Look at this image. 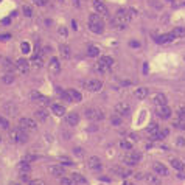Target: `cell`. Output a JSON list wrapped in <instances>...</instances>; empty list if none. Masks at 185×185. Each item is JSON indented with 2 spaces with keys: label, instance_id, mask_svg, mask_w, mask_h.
<instances>
[{
  "label": "cell",
  "instance_id": "6da1fadb",
  "mask_svg": "<svg viewBox=\"0 0 185 185\" xmlns=\"http://www.w3.org/2000/svg\"><path fill=\"white\" fill-rule=\"evenodd\" d=\"M131 19H132V16H131V13L128 10H118L115 17L112 19V27L117 28V30H123L131 22Z\"/></svg>",
  "mask_w": 185,
  "mask_h": 185
},
{
  "label": "cell",
  "instance_id": "7a4b0ae2",
  "mask_svg": "<svg viewBox=\"0 0 185 185\" xmlns=\"http://www.w3.org/2000/svg\"><path fill=\"white\" fill-rule=\"evenodd\" d=\"M89 28L92 33H103L104 30V22L98 14H90L89 16Z\"/></svg>",
  "mask_w": 185,
  "mask_h": 185
},
{
  "label": "cell",
  "instance_id": "3957f363",
  "mask_svg": "<svg viewBox=\"0 0 185 185\" xmlns=\"http://www.w3.org/2000/svg\"><path fill=\"white\" fill-rule=\"evenodd\" d=\"M11 137H13V140L17 142V143H25V142L28 140V134H27L22 128L14 129V131L11 132Z\"/></svg>",
  "mask_w": 185,
  "mask_h": 185
},
{
  "label": "cell",
  "instance_id": "277c9868",
  "mask_svg": "<svg viewBox=\"0 0 185 185\" xmlns=\"http://www.w3.org/2000/svg\"><path fill=\"white\" fill-rule=\"evenodd\" d=\"M19 125H20V128H22L24 131H34V129L37 128L36 121H34L33 118H28V117H24V118H20Z\"/></svg>",
  "mask_w": 185,
  "mask_h": 185
},
{
  "label": "cell",
  "instance_id": "5b68a950",
  "mask_svg": "<svg viewBox=\"0 0 185 185\" xmlns=\"http://www.w3.org/2000/svg\"><path fill=\"white\" fill-rule=\"evenodd\" d=\"M84 87H86L89 92H98V90H101L103 82H101L100 79H89V81L84 84Z\"/></svg>",
  "mask_w": 185,
  "mask_h": 185
},
{
  "label": "cell",
  "instance_id": "8992f818",
  "mask_svg": "<svg viewBox=\"0 0 185 185\" xmlns=\"http://www.w3.org/2000/svg\"><path fill=\"white\" fill-rule=\"evenodd\" d=\"M86 117L89 120H94V121H98V120L104 118V115H103V112L100 109H87L86 111Z\"/></svg>",
  "mask_w": 185,
  "mask_h": 185
},
{
  "label": "cell",
  "instance_id": "52a82bcc",
  "mask_svg": "<svg viewBox=\"0 0 185 185\" xmlns=\"http://www.w3.org/2000/svg\"><path fill=\"white\" fill-rule=\"evenodd\" d=\"M140 159H142V154H139V152H129V154H126L125 157H123V160H125V163H128L129 166H132V165H135L137 162H140Z\"/></svg>",
  "mask_w": 185,
  "mask_h": 185
},
{
  "label": "cell",
  "instance_id": "ba28073f",
  "mask_svg": "<svg viewBox=\"0 0 185 185\" xmlns=\"http://www.w3.org/2000/svg\"><path fill=\"white\" fill-rule=\"evenodd\" d=\"M16 68H17L20 73H28V72H30V62H28L27 59L20 58V59H17V62H16Z\"/></svg>",
  "mask_w": 185,
  "mask_h": 185
},
{
  "label": "cell",
  "instance_id": "9c48e42d",
  "mask_svg": "<svg viewBox=\"0 0 185 185\" xmlns=\"http://www.w3.org/2000/svg\"><path fill=\"white\" fill-rule=\"evenodd\" d=\"M98 64L101 65V67H104L108 72L114 67V59L111 58V56H101L100 58V61H98Z\"/></svg>",
  "mask_w": 185,
  "mask_h": 185
},
{
  "label": "cell",
  "instance_id": "30bf717a",
  "mask_svg": "<svg viewBox=\"0 0 185 185\" xmlns=\"http://www.w3.org/2000/svg\"><path fill=\"white\" fill-rule=\"evenodd\" d=\"M152 103L156 104V106H166V103H168V100H166V97L163 95V94H154V97H152Z\"/></svg>",
  "mask_w": 185,
  "mask_h": 185
},
{
  "label": "cell",
  "instance_id": "8fae6325",
  "mask_svg": "<svg viewBox=\"0 0 185 185\" xmlns=\"http://www.w3.org/2000/svg\"><path fill=\"white\" fill-rule=\"evenodd\" d=\"M129 111H131V108H129V104L128 103H118L117 106H115V112L118 114V115H128L129 114Z\"/></svg>",
  "mask_w": 185,
  "mask_h": 185
},
{
  "label": "cell",
  "instance_id": "7c38bea8",
  "mask_svg": "<svg viewBox=\"0 0 185 185\" xmlns=\"http://www.w3.org/2000/svg\"><path fill=\"white\" fill-rule=\"evenodd\" d=\"M48 68H50V72H51L53 75L59 73V72H61V64H59V59H58V58H51V61H50V64H48Z\"/></svg>",
  "mask_w": 185,
  "mask_h": 185
},
{
  "label": "cell",
  "instance_id": "4fadbf2b",
  "mask_svg": "<svg viewBox=\"0 0 185 185\" xmlns=\"http://www.w3.org/2000/svg\"><path fill=\"white\" fill-rule=\"evenodd\" d=\"M171 109L168 108V106H160L159 109H157V115L160 117V118H163V120H168L170 117H171Z\"/></svg>",
  "mask_w": 185,
  "mask_h": 185
},
{
  "label": "cell",
  "instance_id": "5bb4252c",
  "mask_svg": "<svg viewBox=\"0 0 185 185\" xmlns=\"http://www.w3.org/2000/svg\"><path fill=\"white\" fill-rule=\"evenodd\" d=\"M48 171H50V174H53V176H56V177H62V176L65 174V170H64L61 165H51V166L48 168Z\"/></svg>",
  "mask_w": 185,
  "mask_h": 185
},
{
  "label": "cell",
  "instance_id": "9a60e30c",
  "mask_svg": "<svg viewBox=\"0 0 185 185\" xmlns=\"http://www.w3.org/2000/svg\"><path fill=\"white\" fill-rule=\"evenodd\" d=\"M94 8H95V11H97L98 14H101V16H108V8L104 7L103 2H100V0H94Z\"/></svg>",
  "mask_w": 185,
  "mask_h": 185
},
{
  "label": "cell",
  "instance_id": "2e32d148",
  "mask_svg": "<svg viewBox=\"0 0 185 185\" xmlns=\"http://www.w3.org/2000/svg\"><path fill=\"white\" fill-rule=\"evenodd\" d=\"M152 168H154V171H156V174H157V176H166V174H168V168H166L163 163L156 162V163L152 165Z\"/></svg>",
  "mask_w": 185,
  "mask_h": 185
},
{
  "label": "cell",
  "instance_id": "e0dca14e",
  "mask_svg": "<svg viewBox=\"0 0 185 185\" xmlns=\"http://www.w3.org/2000/svg\"><path fill=\"white\" fill-rule=\"evenodd\" d=\"M3 111H5V114L10 115V117H16V115H17V106L13 104V103H7L5 108H3Z\"/></svg>",
  "mask_w": 185,
  "mask_h": 185
},
{
  "label": "cell",
  "instance_id": "ac0fdd59",
  "mask_svg": "<svg viewBox=\"0 0 185 185\" xmlns=\"http://www.w3.org/2000/svg\"><path fill=\"white\" fill-rule=\"evenodd\" d=\"M89 168L90 170H100L101 168V160L97 157V156H92L89 159Z\"/></svg>",
  "mask_w": 185,
  "mask_h": 185
},
{
  "label": "cell",
  "instance_id": "d6986e66",
  "mask_svg": "<svg viewBox=\"0 0 185 185\" xmlns=\"http://www.w3.org/2000/svg\"><path fill=\"white\" fill-rule=\"evenodd\" d=\"M148 89L146 87H139V89H135V92H134V97L137 98V100H143V98H146L148 97Z\"/></svg>",
  "mask_w": 185,
  "mask_h": 185
},
{
  "label": "cell",
  "instance_id": "ffe728a7",
  "mask_svg": "<svg viewBox=\"0 0 185 185\" xmlns=\"http://www.w3.org/2000/svg\"><path fill=\"white\" fill-rule=\"evenodd\" d=\"M67 123H68L70 126H76V125L79 123V115H78L76 112L67 114Z\"/></svg>",
  "mask_w": 185,
  "mask_h": 185
},
{
  "label": "cell",
  "instance_id": "44dd1931",
  "mask_svg": "<svg viewBox=\"0 0 185 185\" xmlns=\"http://www.w3.org/2000/svg\"><path fill=\"white\" fill-rule=\"evenodd\" d=\"M67 92H68V95H70V100H72L73 103H79V101L82 100V97H81V94H79L78 90H75V89H68Z\"/></svg>",
  "mask_w": 185,
  "mask_h": 185
},
{
  "label": "cell",
  "instance_id": "7402d4cb",
  "mask_svg": "<svg viewBox=\"0 0 185 185\" xmlns=\"http://www.w3.org/2000/svg\"><path fill=\"white\" fill-rule=\"evenodd\" d=\"M19 171H20V174H30V171H31L30 162H27V160H22V162L19 163Z\"/></svg>",
  "mask_w": 185,
  "mask_h": 185
},
{
  "label": "cell",
  "instance_id": "603a6c76",
  "mask_svg": "<svg viewBox=\"0 0 185 185\" xmlns=\"http://www.w3.org/2000/svg\"><path fill=\"white\" fill-rule=\"evenodd\" d=\"M173 39H176L171 33H168V34H162V36H157L156 37V42L157 44H165V42H168V41H173Z\"/></svg>",
  "mask_w": 185,
  "mask_h": 185
},
{
  "label": "cell",
  "instance_id": "cb8c5ba5",
  "mask_svg": "<svg viewBox=\"0 0 185 185\" xmlns=\"http://www.w3.org/2000/svg\"><path fill=\"white\" fill-rule=\"evenodd\" d=\"M51 112H53L55 115H58V117H62V115L65 114V108L61 106V104H53V106H51Z\"/></svg>",
  "mask_w": 185,
  "mask_h": 185
},
{
  "label": "cell",
  "instance_id": "d4e9b609",
  "mask_svg": "<svg viewBox=\"0 0 185 185\" xmlns=\"http://www.w3.org/2000/svg\"><path fill=\"white\" fill-rule=\"evenodd\" d=\"M159 131H160V129H159V126H157L156 123H151V125L148 126V134L151 135V139H152V140L156 139V135L159 134Z\"/></svg>",
  "mask_w": 185,
  "mask_h": 185
},
{
  "label": "cell",
  "instance_id": "484cf974",
  "mask_svg": "<svg viewBox=\"0 0 185 185\" xmlns=\"http://www.w3.org/2000/svg\"><path fill=\"white\" fill-rule=\"evenodd\" d=\"M146 182L151 183V185H160V177L156 176V174H146Z\"/></svg>",
  "mask_w": 185,
  "mask_h": 185
},
{
  "label": "cell",
  "instance_id": "4316f807",
  "mask_svg": "<svg viewBox=\"0 0 185 185\" xmlns=\"http://www.w3.org/2000/svg\"><path fill=\"white\" fill-rule=\"evenodd\" d=\"M31 97H33L37 103H41V104H44V106H45V104H48V98H47V97H42L41 94H37V92H33Z\"/></svg>",
  "mask_w": 185,
  "mask_h": 185
},
{
  "label": "cell",
  "instance_id": "83f0119b",
  "mask_svg": "<svg viewBox=\"0 0 185 185\" xmlns=\"http://www.w3.org/2000/svg\"><path fill=\"white\" fill-rule=\"evenodd\" d=\"M14 68H16V65H14L10 59H3V70H5L7 73H13Z\"/></svg>",
  "mask_w": 185,
  "mask_h": 185
},
{
  "label": "cell",
  "instance_id": "f1b7e54d",
  "mask_svg": "<svg viewBox=\"0 0 185 185\" xmlns=\"http://www.w3.org/2000/svg\"><path fill=\"white\" fill-rule=\"evenodd\" d=\"M114 171H115L117 174H120L121 177H128V176H131V170L123 168V166H115V168H114Z\"/></svg>",
  "mask_w": 185,
  "mask_h": 185
},
{
  "label": "cell",
  "instance_id": "f546056e",
  "mask_svg": "<svg viewBox=\"0 0 185 185\" xmlns=\"http://www.w3.org/2000/svg\"><path fill=\"white\" fill-rule=\"evenodd\" d=\"M171 34L177 39V37H185V28L183 27H176L173 31H171Z\"/></svg>",
  "mask_w": 185,
  "mask_h": 185
},
{
  "label": "cell",
  "instance_id": "4dcf8cb0",
  "mask_svg": "<svg viewBox=\"0 0 185 185\" xmlns=\"http://www.w3.org/2000/svg\"><path fill=\"white\" fill-rule=\"evenodd\" d=\"M59 51H61V56H62L64 59H68V58H70V47H68V45H64V44H62V45L59 47Z\"/></svg>",
  "mask_w": 185,
  "mask_h": 185
},
{
  "label": "cell",
  "instance_id": "1f68e13d",
  "mask_svg": "<svg viewBox=\"0 0 185 185\" xmlns=\"http://www.w3.org/2000/svg\"><path fill=\"white\" fill-rule=\"evenodd\" d=\"M34 115H36V118H37V120H41V121H45V120H47V117H48V114H47V111H45V109H37V111L34 112Z\"/></svg>",
  "mask_w": 185,
  "mask_h": 185
},
{
  "label": "cell",
  "instance_id": "d6a6232c",
  "mask_svg": "<svg viewBox=\"0 0 185 185\" xmlns=\"http://www.w3.org/2000/svg\"><path fill=\"white\" fill-rule=\"evenodd\" d=\"M171 166H173L174 170H177V171H182L185 165H183L182 160H179V159H173V160H171Z\"/></svg>",
  "mask_w": 185,
  "mask_h": 185
},
{
  "label": "cell",
  "instance_id": "836d02e7",
  "mask_svg": "<svg viewBox=\"0 0 185 185\" xmlns=\"http://www.w3.org/2000/svg\"><path fill=\"white\" fill-rule=\"evenodd\" d=\"M72 179L75 180L76 185H78V183H81V185L86 183V177H84L82 174H79V173H73V174H72Z\"/></svg>",
  "mask_w": 185,
  "mask_h": 185
},
{
  "label": "cell",
  "instance_id": "e575fe53",
  "mask_svg": "<svg viewBox=\"0 0 185 185\" xmlns=\"http://www.w3.org/2000/svg\"><path fill=\"white\" fill-rule=\"evenodd\" d=\"M87 55H89L90 58H97V56L100 55V48L95 47V45H90L89 50H87Z\"/></svg>",
  "mask_w": 185,
  "mask_h": 185
},
{
  "label": "cell",
  "instance_id": "d590c367",
  "mask_svg": "<svg viewBox=\"0 0 185 185\" xmlns=\"http://www.w3.org/2000/svg\"><path fill=\"white\" fill-rule=\"evenodd\" d=\"M2 82L3 84H13L14 82V75L13 73H5L2 76Z\"/></svg>",
  "mask_w": 185,
  "mask_h": 185
},
{
  "label": "cell",
  "instance_id": "8d00e7d4",
  "mask_svg": "<svg viewBox=\"0 0 185 185\" xmlns=\"http://www.w3.org/2000/svg\"><path fill=\"white\" fill-rule=\"evenodd\" d=\"M173 126H174V128H177V129H185V120L177 118V120H174V121H173Z\"/></svg>",
  "mask_w": 185,
  "mask_h": 185
},
{
  "label": "cell",
  "instance_id": "74e56055",
  "mask_svg": "<svg viewBox=\"0 0 185 185\" xmlns=\"http://www.w3.org/2000/svg\"><path fill=\"white\" fill-rule=\"evenodd\" d=\"M0 128H2V129H10V121H8V118H5V117H2V115H0Z\"/></svg>",
  "mask_w": 185,
  "mask_h": 185
},
{
  "label": "cell",
  "instance_id": "f35d334b",
  "mask_svg": "<svg viewBox=\"0 0 185 185\" xmlns=\"http://www.w3.org/2000/svg\"><path fill=\"white\" fill-rule=\"evenodd\" d=\"M22 13H24L25 17H31V16H33V8L28 7V5H25V7L22 8Z\"/></svg>",
  "mask_w": 185,
  "mask_h": 185
},
{
  "label": "cell",
  "instance_id": "ab89813d",
  "mask_svg": "<svg viewBox=\"0 0 185 185\" xmlns=\"http://www.w3.org/2000/svg\"><path fill=\"white\" fill-rule=\"evenodd\" d=\"M168 134H170V131H168V129H162V131H159V134L156 135V139H154V140H162V139H165Z\"/></svg>",
  "mask_w": 185,
  "mask_h": 185
},
{
  "label": "cell",
  "instance_id": "60d3db41",
  "mask_svg": "<svg viewBox=\"0 0 185 185\" xmlns=\"http://www.w3.org/2000/svg\"><path fill=\"white\" fill-rule=\"evenodd\" d=\"M20 50H22V53H24V55H28V53H30V50H31V47H30V44H28V42H22Z\"/></svg>",
  "mask_w": 185,
  "mask_h": 185
},
{
  "label": "cell",
  "instance_id": "b9f144b4",
  "mask_svg": "<svg viewBox=\"0 0 185 185\" xmlns=\"http://www.w3.org/2000/svg\"><path fill=\"white\" fill-rule=\"evenodd\" d=\"M120 146H121L123 149H128V151H131V149H132V143H131V142H128V140H121V142H120Z\"/></svg>",
  "mask_w": 185,
  "mask_h": 185
},
{
  "label": "cell",
  "instance_id": "7bdbcfd3",
  "mask_svg": "<svg viewBox=\"0 0 185 185\" xmlns=\"http://www.w3.org/2000/svg\"><path fill=\"white\" fill-rule=\"evenodd\" d=\"M61 183L62 185H76L72 177H61Z\"/></svg>",
  "mask_w": 185,
  "mask_h": 185
},
{
  "label": "cell",
  "instance_id": "ee69618b",
  "mask_svg": "<svg viewBox=\"0 0 185 185\" xmlns=\"http://www.w3.org/2000/svg\"><path fill=\"white\" fill-rule=\"evenodd\" d=\"M33 65H34L36 68H41V67H42V59H41V56H34V58H33Z\"/></svg>",
  "mask_w": 185,
  "mask_h": 185
},
{
  "label": "cell",
  "instance_id": "f6af8a7d",
  "mask_svg": "<svg viewBox=\"0 0 185 185\" xmlns=\"http://www.w3.org/2000/svg\"><path fill=\"white\" fill-rule=\"evenodd\" d=\"M59 162H62V165H67V166L73 165V162H72L68 157H65V156H61V157H59Z\"/></svg>",
  "mask_w": 185,
  "mask_h": 185
},
{
  "label": "cell",
  "instance_id": "bcb514c9",
  "mask_svg": "<svg viewBox=\"0 0 185 185\" xmlns=\"http://www.w3.org/2000/svg\"><path fill=\"white\" fill-rule=\"evenodd\" d=\"M36 159H39V157L34 156V154H27V156H25V160H27V162H33V160H36Z\"/></svg>",
  "mask_w": 185,
  "mask_h": 185
},
{
  "label": "cell",
  "instance_id": "7dc6e473",
  "mask_svg": "<svg viewBox=\"0 0 185 185\" xmlns=\"http://www.w3.org/2000/svg\"><path fill=\"white\" fill-rule=\"evenodd\" d=\"M179 118L185 120V106H182V108L179 109Z\"/></svg>",
  "mask_w": 185,
  "mask_h": 185
},
{
  "label": "cell",
  "instance_id": "c3c4849f",
  "mask_svg": "<svg viewBox=\"0 0 185 185\" xmlns=\"http://www.w3.org/2000/svg\"><path fill=\"white\" fill-rule=\"evenodd\" d=\"M33 2H34L37 7H45V5H47V0H33Z\"/></svg>",
  "mask_w": 185,
  "mask_h": 185
},
{
  "label": "cell",
  "instance_id": "681fc988",
  "mask_svg": "<svg viewBox=\"0 0 185 185\" xmlns=\"http://www.w3.org/2000/svg\"><path fill=\"white\" fill-rule=\"evenodd\" d=\"M28 185H44V182H42V180H39V179H36V180H30V182H28Z\"/></svg>",
  "mask_w": 185,
  "mask_h": 185
},
{
  "label": "cell",
  "instance_id": "f907efd6",
  "mask_svg": "<svg viewBox=\"0 0 185 185\" xmlns=\"http://www.w3.org/2000/svg\"><path fill=\"white\" fill-rule=\"evenodd\" d=\"M58 33H59L61 36H64V37L67 36V30H65L64 27H59V30H58Z\"/></svg>",
  "mask_w": 185,
  "mask_h": 185
},
{
  "label": "cell",
  "instance_id": "816d5d0a",
  "mask_svg": "<svg viewBox=\"0 0 185 185\" xmlns=\"http://www.w3.org/2000/svg\"><path fill=\"white\" fill-rule=\"evenodd\" d=\"M111 121H112V123H114L115 126H118V125L121 123V120H120L118 117H112V118H111Z\"/></svg>",
  "mask_w": 185,
  "mask_h": 185
},
{
  "label": "cell",
  "instance_id": "f5cc1de1",
  "mask_svg": "<svg viewBox=\"0 0 185 185\" xmlns=\"http://www.w3.org/2000/svg\"><path fill=\"white\" fill-rule=\"evenodd\" d=\"M129 45H131L132 48H139V47H140V42H137V41H131Z\"/></svg>",
  "mask_w": 185,
  "mask_h": 185
},
{
  "label": "cell",
  "instance_id": "db71d44e",
  "mask_svg": "<svg viewBox=\"0 0 185 185\" xmlns=\"http://www.w3.org/2000/svg\"><path fill=\"white\" fill-rule=\"evenodd\" d=\"M11 37V34H0V41H8Z\"/></svg>",
  "mask_w": 185,
  "mask_h": 185
},
{
  "label": "cell",
  "instance_id": "11a10c76",
  "mask_svg": "<svg viewBox=\"0 0 185 185\" xmlns=\"http://www.w3.org/2000/svg\"><path fill=\"white\" fill-rule=\"evenodd\" d=\"M73 151H75V154H76V156H79V157L82 156V149H81V148H75Z\"/></svg>",
  "mask_w": 185,
  "mask_h": 185
},
{
  "label": "cell",
  "instance_id": "9f6ffc18",
  "mask_svg": "<svg viewBox=\"0 0 185 185\" xmlns=\"http://www.w3.org/2000/svg\"><path fill=\"white\" fill-rule=\"evenodd\" d=\"M183 143H185V140H183V137H179V139H177V145H179V146H182Z\"/></svg>",
  "mask_w": 185,
  "mask_h": 185
},
{
  "label": "cell",
  "instance_id": "6f0895ef",
  "mask_svg": "<svg viewBox=\"0 0 185 185\" xmlns=\"http://www.w3.org/2000/svg\"><path fill=\"white\" fill-rule=\"evenodd\" d=\"M134 177H135V179H143V174H142V173H137Z\"/></svg>",
  "mask_w": 185,
  "mask_h": 185
},
{
  "label": "cell",
  "instance_id": "680465c9",
  "mask_svg": "<svg viewBox=\"0 0 185 185\" xmlns=\"http://www.w3.org/2000/svg\"><path fill=\"white\" fill-rule=\"evenodd\" d=\"M72 2H73L75 7H79V2H78V0H72Z\"/></svg>",
  "mask_w": 185,
  "mask_h": 185
},
{
  "label": "cell",
  "instance_id": "91938a15",
  "mask_svg": "<svg viewBox=\"0 0 185 185\" xmlns=\"http://www.w3.org/2000/svg\"><path fill=\"white\" fill-rule=\"evenodd\" d=\"M177 176H179V177H180V179H183V177H185V173H179V174H177Z\"/></svg>",
  "mask_w": 185,
  "mask_h": 185
},
{
  "label": "cell",
  "instance_id": "94428289",
  "mask_svg": "<svg viewBox=\"0 0 185 185\" xmlns=\"http://www.w3.org/2000/svg\"><path fill=\"white\" fill-rule=\"evenodd\" d=\"M125 183H126V185H134V183H131V182H125Z\"/></svg>",
  "mask_w": 185,
  "mask_h": 185
},
{
  "label": "cell",
  "instance_id": "6125c7cd",
  "mask_svg": "<svg viewBox=\"0 0 185 185\" xmlns=\"http://www.w3.org/2000/svg\"><path fill=\"white\" fill-rule=\"evenodd\" d=\"M58 2H64V0H58Z\"/></svg>",
  "mask_w": 185,
  "mask_h": 185
},
{
  "label": "cell",
  "instance_id": "be15d7a7",
  "mask_svg": "<svg viewBox=\"0 0 185 185\" xmlns=\"http://www.w3.org/2000/svg\"><path fill=\"white\" fill-rule=\"evenodd\" d=\"M180 2H185V0H180Z\"/></svg>",
  "mask_w": 185,
  "mask_h": 185
},
{
  "label": "cell",
  "instance_id": "e7e4bbea",
  "mask_svg": "<svg viewBox=\"0 0 185 185\" xmlns=\"http://www.w3.org/2000/svg\"><path fill=\"white\" fill-rule=\"evenodd\" d=\"M123 185H126V183H123Z\"/></svg>",
  "mask_w": 185,
  "mask_h": 185
},
{
  "label": "cell",
  "instance_id": "03108f58",
  "mask_svg": "<svg viewBox=\"0 0 185 185\" xmlns=\"http://www.w3.org/2000/svg\"><path fill=\"white\" fill-rule=\"evenodd\" d=\"M0 2H2V0H0Z\"/></svg>",
  "mask_w": 185,
  "mask_h": 185
}]
</instances>
